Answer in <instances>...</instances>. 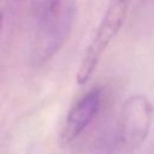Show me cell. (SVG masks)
<instances>
[{"instance_id": "6da1fadb", "label": "cell", "mask_w": 154, "mask_h": 154, "mask_svg": "<svg viewBox=\"0 0 154 154\" xmlns=\"http://www.w3.org/2000/svg\"><path fill=\"white\" fill-rule=\"evenodd\" d=\"M129 5L130 0H109L108 7L99 25V29L81 61L76 76L78 84H85L91 77L103 52L107 49L111 41L120 30L126 18Z\"/></svg>"}, {"instance_id": "7a4b0ae2", "label": "cell", "mask_w": 154, "mask_h": 154, "mask_svg": "<svg viewBox=\"0 0 154 154\" xmlns=\"http://www.w3.org/2000/svg\"><path fill=\"white\" fill-rule=\"evenodd\" d=\"M153 120V107L144 95H132L125 100L119 117V140L124 148L134 150L147 140Z\"/></svg>"}, {"instance_id": "3957f363", "label": "cell", "mask_w": 154, "mask_h": 154, "mask_svg": "<svg viewBox=\"0 0 154 154\" xmlns=\"http://www.w3.org/2000/svg\"><path fill=\"white\" fill-rule=\"evenodd\" d=\"M73 17L72 5H61L49 16L38 19V34L34 43L32 59L35 64L49 60L61 47L69 35Z\"/></svg>"}, {"instance_id": "277c9868", "label": "cell", "mask_w": 154, "mask_h": 154, "mask_svg": "<svg viewBox=\"0 0 154 154\" xmlns=\"http://www.w3.org/2000/svg\"><path fill=\"white\" fill-rule=\"evenodd\" d=\"M101 103L102 90L100 88H94L72 106L61 129L60 141L63 144H70L89 126L100 111Z\"/></svg>"}, {"instance_id": "5b68a950", "label": "cell", "mask_w": 154, "mask_h": 154, "mask_svg": "<svg viewBox=\"0 0 154 154\" xmlns=\"http://www.w3.org/2000/svg\"><path fill=\"white\" fill-rule=\"evenodd\" d=\"M34 10L38 19L52 14L61 4V0H32Z\"/></svg>"}, {"instance_id": "8992f818", "label": "cell", "mask_w": 154, "mask_h": 154, "mask_svg": "<svg viewBox=\"0 0 154 154\" xmlns=\"http://www.w3.org/2000/svg\"><path fill=\"white\" fill-rule=\"evenodd\" d=\"M82 154H111V150L106 144H96V146L87 149Z\"/></svg>"}]
</instances>
